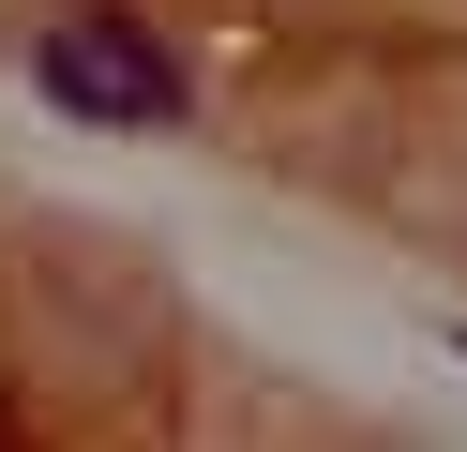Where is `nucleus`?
<instances>
[{
	"instance_id": "f257e3e1",
	"label": "nucleus",
	"mask_w": 467,
	"mask_h": 452,
	"mask_svg": "<svg viewBox=\"0 0 467 452\" xmlns=\"http://www.w3.org/2000/svg\"><path fill=\"white\" fill-rule=\"evenodd\" d=\"M31 76H46V106L91 121V136H166V121H182V60L136 16H106V0H76V16L31 30Z\"/></svg>"
}]
</instances>
